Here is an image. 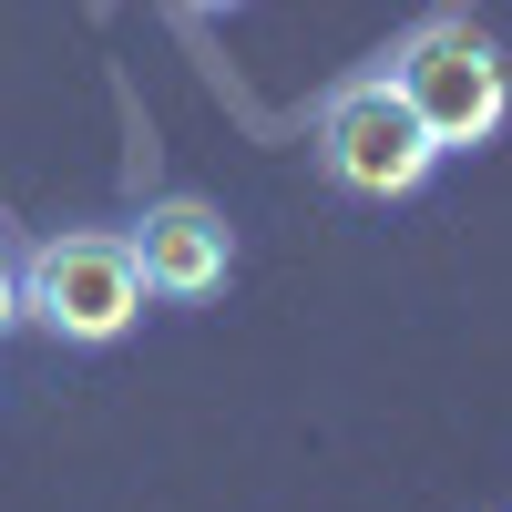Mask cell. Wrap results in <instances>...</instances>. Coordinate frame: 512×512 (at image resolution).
I'll use <instances>...</instances> for the list:
<instances>
[{
	"instance_id": "1",
	"label": "cell",
	"mask_w": 512,
	"mask_h": 512,
	"mask_svg": "<svg viewBox=\"0 0 512 512\" xmlns=\"http://www.w3.org/2000/svg\"><path fill=\"white\" fill-rule=\"evenodd\" d=\"M308 164L338 195H359V205H410L441 175V144L420 134V113L390 82V62H359L349 82H328L308 103Z\"/></svg>"
},
{
	"instance_id": "2",
	"label": "cell",
	"mask_w": 512,
	"mask_h": 512,
	"mask_svg": "<svg viewBox=\"0 0 512 512\" xmlns=\"http://www.w3.org/2000/svg\"><path fill=\"white\" fill-rule=\"evenodd\" d=\"M21 328L52 349H113L144 328V267L123 226H52L21 246Z\"/></svg>"
},
{
	"instance_id": "3",
	"label": "cell",
	"mask_w": 512,
	"mask_h": 512,
	"mask_svg": "<svg viewBox=\"0 0 512 512\" xmlns=\"http://www.w3.org/2000/svg\"><path fill=\"white\" fill-rule=\"evenodd\" d=\"M390 62V82L410 93V113H420V134H431L441 154H482V144H502V123H512V52L492 31H472V21H420L400 52H379Z\"/></svg>"
},
{
	"instance_id": "4",
	"label": "cell",
	"mask_w": 512,
	"mask_h": 512,
	"mask_svg": "<svg viewBox=\"0 0 512 512\" xmlns=\"http://www.w3.org/2000/svg\"><path fill=\"white\" fill-rule=\"evenodd\" d=\"M123 236H134L144 297H164V308H205V297H226V277H236V226H226V205H205V195H154Z\"/></svg>"
},
{
	"instance_id": "5",
	"label": "cell",
	"mask_w": 512,
	"mask_h": 512,
	"mask_svg": "<svg viewBox=\"0 0 512 512\" xmlns=\"http://www.w3.org/2000/svg\"><path fill=\"white\" fill-rule=\"evenodd\" d=\"M21 328V256H11V236H0V338Z\"/></svg>"
},
{
	"instance_id": "6",
	"label": "cell",
	"mask_w": 512,
	"mask_h": 512,
	"mask_svg": "<svg viewBox=\"0 0 512 512\" xmlns=\"http://www.w3.org/2000/svg\"><path fill=\"white\" fill-rule=\"evenodd\" d=\"M175 11H236V0H175Z\"/></svg>"
}]
</instances>
